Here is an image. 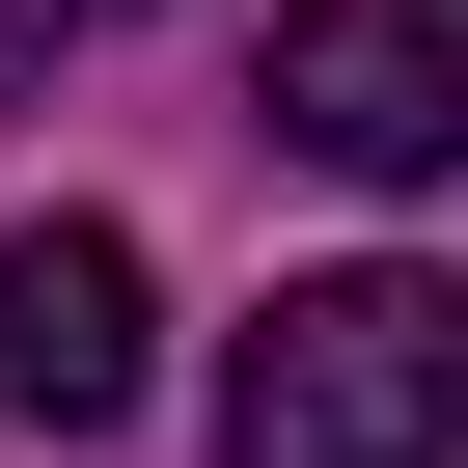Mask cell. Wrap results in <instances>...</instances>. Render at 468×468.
<instances>
[{
    "instance_id": "7a4b0ae2",
    "label": "cell",
    "mask_w": 468,
    "mask_h": 468,
    "mask_svg": "<svg viewBox=\"0 0 468 468\" xmlns=\"http://www.w3.org/2000/svg\"><path fill=\"white\" fill-rule=\"evenodd\" d=\"M276 138L358 165V193H441L468 165V0H303L276 28Z\"/></svg>"
},
{
    "instance_id": "6da1fadb",
    "label": "cell",
    "mask_w": 468,
    "mask_h": 468,
    "mask_svg": "<svg viewBox=\"0 0 468 468\" xmlns=\"http://www.w3.org/2000/svg\"><path fill=\"white\" fill-rule=\"evenodd\" d=\"M220 468H468V303L441 276H276L220 358Z\"/></svg>"
},
{
    "instance_id": "277c9868",
    "label": "cell",
    "mask_w": 468,
    "mask_h": 468,
    "mask_svg": "<svg viewBox=\"0 0 468 468\" xmlns=\"http://www.w3.org/2000/svg\"><path fill=\"white\" fill-rule=\"evenodd\" d=\"M56 28H83V0H0V83H28V56H56Z\"/></svg>"
},
{
    "instance_id": "3957f363",
    "label": "cell",
    "mask_w": 468,
    "mask_h": 468,
    "mask_svg": "<svg viewBox=\"0 0 468 468\" xmlns=\"http://www.w3.org/2000/svg\"><path fill=\"white\" fill-rule=\"evenodd\" d=\"M0 413L28 441H111L138 413V249L111 220H28V249H0Z\"/></svg>"
}]
</instances>
